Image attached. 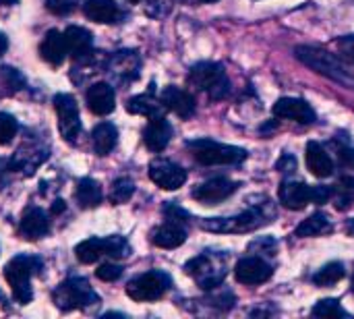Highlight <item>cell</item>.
<instances>
[{
	"instance_id": "obj_1",
	"label": "cell",
	"mask_w": 354,
	"mask_h": 319,
	"mask_svg": "<svg viewBox=\"0 0 354 319\" xmlns=\"http://www.w3.org/2000/svg\"><path fill=\"white\" fill-rule=\"evenodd\" d=\"M276 218V208L270 199H261V203H253L245 212L228 218H207L201 222L203 230L209 233H222V235H241V233H253L257 228L268 226Z\"/></svg>"
},
{
	"instance_id": "obj_2",
	"label": "cell",
	"mask_w": 354,
	"mask_h": 319,
	"mask_svg": "<svg viewBox=\"0 0 354 319\" xmlns=\"http://www.w3.org/2000/svg\"><path fill=\"white\" fill-rule=\"evenodd\" d=\"M295 56L299 62H303L311 71L340 83L342 87L354 89V66L346 60L338 58L336 54L322 50V48H313V46H297Z\"/></svg>"
},
{
	"instance_id": "obj_3",
	"label": "cell",
	"mask_w": 354,
	"mask_h": 319,
	"mask_svg": "<svg viewBox=\"0 0 354 319\" xmlns=\"http://www.w3.org/2000/svg\"><path fill=\"white\" fill-rule=\"evenodd\" d=\"M41 272V259L33 255H17L4 268V278L12 289V297L17 303L27 305L33 299L31 278Z\"/></svg>"
},
{
	"instance_id": "obj_4",
	"label": "cell",
	"mask_w": 354,
	"mask_h": 319,
	"mask_svg": "<svg viewBox=\"0 0 354 319\" xmlns=\"http://www.w3.org/2000/svg\"><path fill=\"white\" fill-rule=\"evenodd\" d=\"M187 147L193 154V158L203 166H230L247 160V149L220 143L214 139H193L187 141Z\"/></svg>"
},
{
	"instance_id": "obj_5",
	"label": "cell",
	"mask_w": 354,
	"mask_h": 319,
	"mask_svg": "<svg viewBox=\"0 0 354 319\" xmlns=\"http://www.w3.org/2000/svg\"><path fill=\"white\" fill-rule=\"evenodd\" d=\"M189 83L199 91H205L212 100H224L230 93L228 75L218 62H197L189 71Z\"/></svg>"
},
{
	"instance_id": "obj_6",
	"label": "cell",
	"mask_w": 354,
	"mask_h": 319,
	"mask_svg": "<svg viewBox=\"0 0 354 319\" xmlns=\"http://www.w3.org/2000/svg\"><path fill=\"white\" fill-rule=\"evenodd\" d=\"M52 301L60 311H73L97 305L100 297L85 278H68L56 286V291L52 293Z\"/></svg>"
},
{
	"instance_id": "obj_7",
	"label": "cell",
	"mask_w": 354,
	"mask_h": 319,
	"mask_svg": "<svg viewBox=\"0 0 354 319\" xmlns=\"http://www.w3.org/2000/svg\"><path fill=\"white\" fill-rule=\"evenodd\" d=\"M170 286H172L170 276L160 270H153V272H145V274L133 278L127 284V295L137 303H147V301L162 299Z\"/></svg>"
},
{
	"instance_id": "obj_8",
	"label": "cell",
	"mask_w": 354,
	"mask_h": 319,
	"mask_svg": "<svg viewBox=\"0 0 354 319\" xmlns=\"http://www.w3.org/2000/svg\"><path fill=\"white\" fill-rule=\"evenodd\" d=\"M185 270H187V274H191V276L199 282V286L205 289V291L216 289V286L222 284L224 278H226V266H224L222 255H207V253H203V255L191 259V262L185 266Z\"/></svg>"
},
{
	"instance_id": "obj_9",
	"label": "cell",
	"mask_w": 354,
	"mask_h": 319,
	"mask_svg": "<svg viewBox=\"0 0 354 319\" xmlns=\"http://www.w3.org/2000/svg\"><path fill=\"white\" fill-rule=\"evenodd\" d=\"M56 114H58V127L62 139L68 143H75L77 137L81 135V116H79V106L71 93H58L54 98Z\"/></svg>"
},
{
	"instance_id": "obj_10",
	"label": "cell",
	"mask_w": 354,
	"mask_h": 319,
	"mask_svg": "<svg viewBox=\"0 0 354 319\" xmlns=\"http://www.w3.org/2000/svg\"><path fill=\"white\" fill-rule=\"evenodd\" d=\"M149 179L164 191H176L187 181V170L170 160H153L149 164Z\"/></svg>"
},
{
	"instance_id": "obj_11",
	"label": "cell",
	"mask_w": 354,
	"mask_h": 319,
	"mask_svg": "<svg viewBox=\"0 0 354 319\" xmlns=\"http://www.w3.org/2000/svg\"><path fill=\"white\" fill-rule=\"evenodd\" d=\"M236 189H239V185L234 181L224 179V176H216V179H209V181L197 185L193 189V199H197L203 206H216V203L228 199L230 195H234Z\"/></svg>"
},
{
	"instance_id": "obj_12",
	"label": "cell",
	"mask_w": 354,
	"mask_h": 319,
	"mask_svg": "<svg viewBox=\"0 0 354 319\" xmlns=\"http://www.w3.org/2000/svg\"><path fill=\"white\" fill-rule=\"evenodd\" d=\"M139 69H141V58L135 50H120L108 62V73L118 83L135 81L139 77Z\"/></svg>"
},
{
	"instance_id": "obj_13",
	"label": "cell",
	"mask_w": 354,
	"mask_h": 319,
	"mask_svg": "<svg viewBox=\"0 0 354 319\" xmlns=\"http://www.w3.org/2000/svg\"><path fill=\"white\" fill-rule=\"evenodd\" d=\"M274 270L268 262H263L261 257H245L236 264L234 268V276L241 284L247 286H255L261 282H268L272 278Z\"/></svg>"
},
{
	"instance_id": "obj_14",
	"label": "cell",
	"mask_w": 354,
	"mask_h": 319,
	"mask_svg": "<svg viewBox=\"0 0 354 319\" xmlns=\"http://www.w3.org/2000/svg\"><path fill=\"white\" fill-rule=\"evenodd\" d=\"M64 39L68 46V54L79 62H89L93 58V37L85 27L71 25L64 31Z\"/></svg>"
},
{
	"instance_id": "obj_15",
	"label": "cell",
	"mask_w": 354,
	"mask_h": 319,
	"mask_svg": "<svg viewBox=\"0 0 354 319\" xmlns=\"http://www.w3.org/2000/svg\"><path fill=\"white\" fill-rule=\"evenodd\" d=\"M274 114L278 118H288V120H297L303 125H311L315 122V110L299 98H280L274 104Z\"/></svg>"
},
{
	"instance_id": "obj_16",
	"label": "cell",
	"mask_w": 354,
	"mask_h": 319,
	"mask_svg": "<svg viewBox=\"0 0 354 319\" xmlns=\"http://www.w3.org/2000/svg\"><path fill=\"white\" fill-rule=\"evenodd\" d=\"M85 100H87L89 110L97 116L110 114L116 106V93H114V87L110 83H93L87 89Z\"/></svg>"
},
{
	"instance_id": "obj_17",
	"label": "cell",
	"mask_w": 354,
	"mask_h": 319,
	"mask_svg": "<svg viewBox=\"0 0 354 319\" xmlns=\"http://www.w3.org/2000/svg\"><path fill=\"white\" fill-rule=\"evenodd\" d=\"M172 139V127L164 116H153L143 129V141L151 152H164Z\"/></svg>"
},
{
	"instance_id": "obj_18",
	"label": "cell",
	"mask_w": 354,
	"mask_h": 319,
	"mask_svg": "<svg viewBox=\"0 0 354 319\" xmlns=\"http://www.w3.org/2000/svg\"><path fill=\"white\" fill-rule=\"evenodd\" d=\"M162 104H164V108L172 110L180 118H189V116L195 114V100H193V95L189 91L176 87V85H168L162 91Z\"/></svg>"
},
{
	"instance_id": "obj_19",
	"label": "cell",
	"mask_w": 354,
	"mask_h": 319,
	"mask_svg": "<svg viewBox=\"0 0 354 319\" xmlns=\"http://www.w3.org/2000/svg\"><path fill=\"white\" fill-rule=\"evenodd\" d=\"M280 203L288 210H303L311 203V187L305 183H295V181H286L280 185L278 191Z\"/></svg>"
},
{
	"instance_id": "obj_20",
	"label": "cell",
	"mask_w": 354,
	"mask_h": 319,
	"mask_svg": "<svg viewBox=\"0 0 354 319\" xmlns=\"http://www.w3.org/2000/svg\"><path fill=\"white\" fill-rule=\"evenodd\" d=\"M39 54H41V58L46 62H50L54 66L62 64L64 58H66V54H68V46H66L64 33H60L56 29H50L44 35L41 44H39Z\"/></svg>"
},
{
	"instance_id": "obj_21",
	"label": "cell",
	"mask_w": 354,
	"mask_h": 319,
	"mask_svg": "<svg viewBox=\"0 0 354 319\" xmlns=\"http://www.w3.org/2000/svg\"><path fill=\"white\" fill-rule=\"evenodd\" d=\"M21 235L29 241H37L41 239L48 230H50V220L48 214L39 208H27L23 218H21V226H19Z\"/></svg>"
},
{
	"instance_id": "obj_22",
	"label": "cell",
	"mask_w": 354,
	"mask_h": 319,
	"mask_svg": "<svg viewBox=\"0 0 354 319\" xmlns=\"http://www.w3.org/2000/svg\"><path fill=\"white\" fill-rule=\"evenodd\" d=\"M305 160H307V168L311 170L313 176L317 179H328L334 174V162L330 158V154L315 141L307 143V152H305Z\"/></svg>"
},
{
	"instance_id": "obj_23",
	"label": "cell",
	"mask_w": 354,
	"mask_h": 319,
	"mask_svg": "<svg viewBox=\"0 0 354 319\" xmlns=\"http://www.w3.org/2000/svg\"><path fill=\"white\" fill-rule=\"evenodd\" d=\"M151 241H153L156 247H162V249H176V247H180L187 241V233L183 228V222L168 220L166 224H162L160 228L153 230Z\"/></svg>"
},
{
	"instance_id": "obj_24",
	"label": "cell",
	"mask_w": 354,
	"mask_h": 319,
	"mask_svg": "<svg viewBox=\"0 0 354 319\" xmlns=\"http://www.w3.org/2000/svg\"><path fill=\"white\" fill-rule=\"evenodd\" d=\"M83 12L87 19L95 23H116L120 19L116 0H85Z\"/></svg>"
},
{
	"instance_id": "obj_25",
	"label": "cell",
	"mask_w": 354,
	"mask_h": 319,
	"mask_svg": "<svg viewBox=\"0 0 354 319\" xmlns=\"http://www.w3.org/2000/svg\"><path fill=\"white\" fill-rule=\"evenodd\" d=\"M127 110L131 114H141V116H147V118H153V116H162L164 112V104L156 100L153 95V85L147 93H141V95H135L127 102Z\"/></svg>"
},
{
	"instance_id": "obj_26",
	"label": "cell",
	"mask_w": 354,
	"mask_h": 319,
	"mask_svg": "<svg viewBox=\"0 0 354 319\" xmlns=\"http://www.w3.org/2000/svg\"><path fill=\"white\" fill-rule=\"evenodd\" d=\"M118 141V131L112 122H100L91 133V143L97 156H108Z\"/></svg>"
},
{
	"instance_id": "obj_27",
	"label": "cell",
	"mask_w": 354,
	"mask_h": 319,
	"mask_svg": "<svg viewBox=\"0 0 354 319\" xmlns=\"http://www.w3.org/2000/svg\"><path fill=\"white\" fill-rule=\"evenodd\" d=\"M75 195H77L79 206L89 210V208L100 206V201H102V187H100L97 181L85 176V179H81V181L77 183V193H75Z\"/></svg>"
},
{
	"instance_id": "obj_28",
	"label": "cell",
	"mask_w": 354,
	"mask_h": 319,
	"mask_svg": "<svg viewBox=\"0 0 354 319\" xmlns=\"http://www.w3.org/2000/svg\"><path fill=\"white\" fill-rule=\"evenodd\" d=\"M332 230V222L326 214H313L309 216L307 220H303L299 226H297V237L301 239H311V237H322L326 233Z\"/></svg>"
},
{
	"instance_id": "obj_29",
	"label": "cell",
	"mask_w": 354,
	"mask_h": 319,
	"mask_svg": "<svg viewBox=\"0 0 354 319\" xmlns=\"http://www.w3.org/2000/svg\"><path fill=\"white\" fill-rule=\"evenodd\" d=\"M75 253L81 264H95L102 255H106V239H87L75 247Z\"/></svg>"
},
{
	"instance_id": "obj_30",
	"label": "cell",
	"mask_w": 354,
	"mask_h": 319,
	"mask_svg": "<svg viewBox=\"0 0 354 319\" xmlns=\"http://www.w3.org/2000/svg\"><path fill=\"white\" fill-rule=\"evenodd\" d=\"M332 199H334V206L336 210L344 212L348 210L354 203V179L353 176H342L334 189H332Z\"/></svg>"
},
{
	"instance_id": "obj_31",
	"label": "cell",
	"mask_w": 354,
	"mask_h": 319,
	"mask_svg": "<svg viewBox=\"0 0 354 319\" xmlns=\"http://www.w3.org/2000/svg\"><path fill=\"white\" fill-rule=\"evenodd\" d=\"M344 266L340 262H332V264H326L315 276H313V282L322 289H328V286H334L338 284L342 278H344Z\"/></svg>"
},
{
	"instance_id": "obj_32",
	"label": "cell",
	"mask_w": 354,
	"mask_h": 319,
	"mask_svg": "<svg viewBox=\"0 0 354 319\" xmlns=\"http://www.w3.org/2000/svg\"><path fill=\"white\" fill-rule=\"evenodd\" d=\"M25 79L19 71L10 69V66H2L0 69V95H10L15 91H19L23 87Z\"/></svg>"
},
{
	"instance_id": "obj_33",
	"label": "cell",
	"mask_w": 354,
	"mask_h": 319,
	"mask_svg": "<svg viewBox=\"0 0 354 319\" xmlns=\"http://www.w3.org/2000/svg\"><path fill=\"white\" fill-rule=\"evenodd\" d=\"M315 318H348V313H346V309L340 305V301H336V299H324V301H319L315 307H313V311H311Z\"/></svg>"
},
{
	"instance_id": "obj_34",
	"label": "cell",
	"mask_w": 354,
	"mask_h": 319,
	"mask_svg": "<svg viewBox=\"0 0 354 319\" xmlns=\"http://www.w3.org/2000/svg\"><path fill=\"white\" fill-rule=\"evenodd\" d=\"M133 193H135V183L131 179L122 176V179L114 181L110 199H112V203H124L133 197Z\"/></svg>"
},
{
	"instance_id": "obj_35",
	"label": "cell",
	"mask_w": 354,
	"mask_h": 319,
	"mask_svg": "<svg viewBox=\"0 0 354 319\" xmlns=\"http://www.w3.org/2000/svg\"><path fill=\"white\" fill-rule=\"evenodd\" d=\"M131 253V245L124 237H106V255L114 257V259H122Z\"/></svg>"
},
{
	"instance_id": "obj_36",
	"label": "cell",
	"mask_w": 354,
	"mask_h": 319,
	"mask_svg": "<svg viewBox=\"0 0 354 319\" xmlns=\"http://www.w3.org/2000/svg\"><path fill=\"white\" fill-rule=\"evenodd\" d=\"M19 131V122L12 114L8 112H0V145H6L15 139Z\"/></svg>"
},
{
	"instance_id": "obj_37",
	"label": "cell",
	"mask_w": 354,
	"mask_h": 319,
	"mask_svg": "<svg viewBox=\"0 0 354 319\" xmlns=\"http://www.w3.org/2000/svg\"><path fill=\"white\" fill-rule=\"evenodd\" d=\"M334 145L338 147L340 160H342L346 166L354 168V143L348 139V135H346V133H338V135L334 137Z\"/></svg>"
},
{
	"instance_id": "obj_38",
	"label": "cell",
	"mask_w": 354,
	"mask_h": 319,
	"mask_svg": "<svg viewBox=\"0 0 354 319\" xmlns=\"http://www.w3.org/2000/svg\"><path fill=\"white\" fill-rule=\"evenodd\" d=\"M95 276L104 282H114L122 276V268L116 266V264H102L97 270H95Z\"/></svg>"
},
{
	"instance_id": "obj_39",
	"label": "cell",
	"mask_w": 354,
	"mask_h": 319,
	"mask_svg": "<svg viewBox=\"0 0 354 319\" xmlns=\"http://www.w3.org/2000/svg\"><path fill=\"white\" fill-rule=\"evenodd\" d=\"M46 6L54 15H68L77 6V0H46Z\"/></svg>"
},
{
	"instance_id": "obj_40",
	"label": "cell",
	"mask_w": 354,
	"mask_h": 319,
	"mask_svg": "<svg viewBox=\"0 0 354 319\" xmlns=\"http://www.w3.org/2000/svg\"><path fill=\"white\" fill-rule=\"evenodd\" d=\"M332 199V187H326V185H317V187H311V203H317V206H324Z\"/></svg>"
},
{
	"instance_id": "obj_41",
	"label": "cell",
	"mask_w": 354,
	"mask_h": 319,
	"mask_svg": "<svg viewBox=\"0 0 354 319\" xmlns=\"http://www.w3.org/2000/svg\"><path fill=\"white\" fill-rule=\"evenodd\" d=\"M338 50L342 52L344 58H348L351 62H354V35H344L336 42Z\"/></svg>"
},
{
	"instance_id": "obj_42",
	"label": "cell",
	"mask_w": 354,
	"mask_h": 319,
	"mask_svg": "<svg viewBox=\"0 0 354 319\" xmlns=\"http://www.w3.org/2000/svg\"><path fill=\"white\" fill-rule=\"evenodd\" d=\"M276 170H278V172H282V174H290V172H295V170H297V160H295V156H292V154H284V156L278 160Z\"/></svg>"
},
{
	"instance_id": "obj_43",
	"label": "cell",
	"mask_w": 354,
	"mask_h": 319,
	"mask_svg": "<svg viewBox=\"0 0 354 319\" xmlns=\"http://www.w3.org/2000/svg\"><path fill=\"white\" fill-rule=\"evenodd\" d=\"M249 249L251 251H255V253H261V249H266V255H270V253H274V249H276V241L274 239H257V241H253L251 245H249Z\"/></svg>"
},
{
	"instance_id": "obj_44",
	"label": "cell",
	"mask_w": 354,
	"mask_h": 319,
	"mask_svg": "<svg viewBox=\"0 0 354 319\" xmlns=\"http://www.w3.org/2000/svg\"><path fill=\"white\" fill-rule=\"evenodd\" d=\"M209 303L212 305H216V307H224V309H230L232 307V303H234V297H232V293H224V295H214L212 299H209Z\"/></svg>"
},
{
	"instance_id": "obj_45",
	"label": "cell",
	"mask_w": 354,
	"mask_h": 319,
	"mask_svg": "<svg viewBox=\"0 0 354 319\" xmlns=\"http://www.w3.org/2000/svg\"><path fill=\"white\" fill-rule=\"evenodd\" d=\"M8 170H10L8 162H6V160H0V187H2V185H6V176H8Z\"/></svg>"
},
{
	"instance_id": "obj_46",
	"label": "cell",
	"mask_w": 354,
	"mask_h": 319,
	"mask_svg": "<svg viewBox=\"0 0 354 319\" xmlns=\"http://www.w3.org/2000/svg\"><path fill=\"white\" fill-rule=\"evenodd\" d=\"M64 201L62 199H56L54 203H52V214H60V212H64Z\"/></svg>"
},
{
	"instance_id": "obj_47",
	"label": "cell",
	"mask_w": 354,
	"mask_h": 319,
	"mask_svg": "<svg viewBox=\"0 0 354 319\" xmlns=\"http://www.w3.org/2000/svg\"><path fill=\"white\" fill-rule=\"evenodd\" d=\"M6 48H8V39H6V35H4V33L0 31V56H2L4 52H6Z\"/></svg>"
},
{
	"instance_id": "obj_48",
	"label": "cell",
	"mask_w": 354,
	"mask_h": 319,
	"mask_svg": "<svg viewBox=\"0 0 354 319\" xmlns=\"http://www.w3.org/2000/svg\"><path fill=\"white\" fill-rule=\"evenodd\" d=\"M346 233H348V237H354V220L346 222Z\"/></svg>"
},
{
	"instance_id": "obj_49",
	"label": "cell",
	"mask_w": 354,
	"mask_h": 319,
	"mask_svg": "<svg viewBox=\"0 0 354 319\" xmlns=\"http://www.w3.org/2000/svg\"><path fill=\"white\" fill-rule=\"evenodd\" d=\"M0 4H4V6H10V4H17V0H0Z\"/></svg>"
},
{
	"instance_id": "obj_50",
	"label": "cell",
	"mask_w": 354,
	"mask_h": 319,
	"mask_svg": "<svg viewBox=\"0 0 354 319\" xmlns=\"http://www.w3.org/2000/svg\"><path fill=\"white\" fill-rule=\"evenodd\" d=\"M187 2H191V4H201V2H216V0H187Z\"/></svg>"
},
{
	"instance_id": "obj_51",
	"label": "cell",
	"mask_w": 354,
	"mask_h": 319,
	"mask_svg": "<svg viewBox=\"0 0 354 319\" xmlns=\"http://www.w3.org/2000/svg\"><path fill=\"white\" fill-rule=\"evenodd\" d=\"M129 2H141V0H129Z\"/></svg>"
},
{
	"instance_id": "obj_52",
	"label": "cell",
	"mask_w": 354,
	"mask_h": 319,
	"mask_svg": "<svg viewBox=\"0 0 354 319\" xmlns=\"http://www.w3.org/2000/svg\"><path fill=\"white\" fill-rule=\"evenodd\" d=\"M353 291H354V278H353Z\"/></svg>"
}]
</instances>
